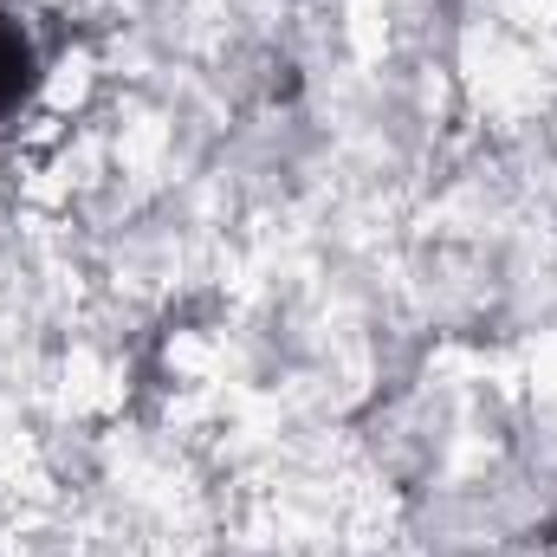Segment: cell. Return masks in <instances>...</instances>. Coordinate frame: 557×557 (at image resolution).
<instances>
[{
  "mask_svg": "<svg viewBox=\"0 0 557 557\" xmlns=\"http://www.w3.org/2000/svg\"><path fill=\"white\" fill-rule=\"evenodd\" d=\"M26 72H33V59H26V39H20V33H0V111H13V104H20V91H26Z\"/></svg>",
  "mask_w": 557,
  "mask_h": 557,
  "instance_id": "6da1fadb",
  "label": "cell"
}]
</instances>
